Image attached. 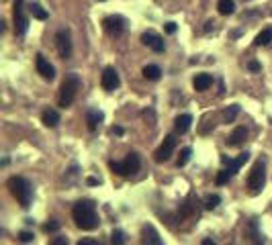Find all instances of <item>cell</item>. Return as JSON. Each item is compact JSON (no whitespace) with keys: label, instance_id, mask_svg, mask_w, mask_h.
Masks as SVG:
<instances>
[{"label":"cell","instance_id":"obj_1","mask_svg":"<svg viewBox=\"0 0 272 245\" xmlns=\"http://www.w3.org/2000/svg\"><path fill=\"white\" fill-rule=\"evenodd\" d=\"M72 219L76 223L78 229L82 231H94L99 227L101 219L97 214V204L90 198H84V200H78L72 209Z\"/></svg>","mask_w":272,"mask_h":245},{"label":"cell","instance_id":"obj_2","mask_svg":"<svg viewBox=\"0 0 272 245\" xmlns=\"http://www.w3.org/2000/svg\"><path fill=\"white\" fill-rule=\"evenodd\" d=\"M10 194L17 198V202L21 204L23 209H29L31 207V200H33V188L29 184V180L23 178V176H12L6 182Z\"/></svg>","mask_w":272,"mask_h":245},{"label":"cell","instance_id":"obj_3","mask_svg":"<svg viewBox=\"0 0 272 245\" xmlns=\"http://www.w3.org/2000/svg\"><path fill=\"white\" fill-rule=\"evenodd\" d=\"M78 88H80V78H78V74H74V72L68 74L66 80L62 82V88H60V94H58V104L62 108L72 106L76 94H78Z\"/></svg>","mask_w":272,"mask_h":245},{"label":"cell","instance_id":"obj_4","mask_svg":"<svg viewBox=\"0 0 272 245\" xmlns=\"http://www.w3.org/2000/svg\"><path fill=\"white\" fill-rule=\"evenodd\" d=\"M264 184H266V163H264V159H258L252 166V172L248 176V188L252 194H258L264 188Z\"/></svg>","mask_w":272,"mask_h":245},{"label":"cell","instance_id":"obj_5","mask_svg":"<svg viewBox=\"0 0 272 245\" xmlns=\"http://www.w3.org/2000/svg\"><path fill=\"white\" fill-rule=\"evenodd\" d=\"M12 17H15V33L17 37H23L29 29V19L25 15V0H15V8H12Z\"/></svg>","mask_w":272,"mask_h":245},{"label":"cell","instance_id":"obj_6","mask_svg":"<svg viewBox=\"0 0 272 245\" xmlns=\"http://www.w3.org/2000/svg\"><path fill=\"white\" fill-rule=\"evenodd\" d=\"M102 27H104V31L111 35V37H121V35L125 33L127 21L121 17V15H108V17H104Z\"/></svg>","mask_w":272,"mask_h":245},{"label":"cell","instance_id":"obj_7","mask_svg":"<svg viewBox=\"0 0 272 245\" xmlns=\"http://www.w3.org/2000/svg\"><path fill=\"white\" fill-rule=\"evenodd\" d=\"M56 47H58V53L62 60H70L72 56V37H70V31L68 29H60L56 33Z\"/></svg>","mask_w":272,"mask_h":245},{"label":"cell","instance_id":"obj_8","mask_svg":"<svg viewBox=\"0 0 272 245\" xmlns=\"http://www.w3.org/2000/svg\"><path fill=\"white\" fill-rule=\"evenodd\" d=\"M101 86H102L106 92H115V90L121 86V78H119V74H117L115 67H104V70H102Z\"/></svg>","mask_w":272,"mask_h":245},{"label":"cell","instance_id":"obj_9","mask_svg":"<svg viewBox=\"0 0 272 245\" xmlns=\"http://www.w3.org/2000/svg\"><path fill=\"white\" fill-rule=\"evenodd\" d=\"M174 147H176V137L174 135H166L164 137V141H162V145L158 147V152H156V161L158 163H162V161H168L170 159V155H172V152H174Z\"/></svg>","mask_w":272,"mask_h":245},{"label":"cell","instance_id":"obj_10","mask_svg":"<svg viewBox=\"0 0 272 245\" xmlns=\"http://www.w3.org/2000/svg\"><path fill=\"white\" fill-rule=\"evenodd\" d=\"M141 43H143L145 47H149L152 51H156V53H164V49H166L164 39H162L158 33H154V31H145V33L141 35Z\"/></svg>","mask_w":272,"mask_h":245},{"label":"cell","instance_id":"obj_11","mask_svg":"<svg viewBox=\"0 0 272 245\" xmlns=\"http://www.w3.org/2000/svg\"><path fill=\"white\" fill-rule=\"evenodd\" d=\"M35 65H37V72L41 74V78H43V80L51 82L53 78H56V67H53V65H51L47 60H45V56H41V53H37Z\"/></svg>","mask_w":272,"mask_h":245},{"label":"cell","instance_id":"obj_12","mask_svg":"<svg viewBox=\"0 0 272 245\" xmlns=\"http://www.w3.org/2000/svg\"><path fill=\"white\" fill-rule=\"evenodd\" d=\"M102 121H104V115H102V111H99V108H88L86 111V125H88L90 133L97 131Z\"/></svg>","mask_w":272,"mask_h":245},{"label":"cell","instance_id":"obj_13","mask_svg":"<svg viewBox=\"0 0 272 245\" xmlns=\"http://www.w3.org/2000/svg\"><path fill=\"white\" fill-rule=\"evenodd\" d=\"M248 159H250V153H248V152H243V153H239L236 159H227V161H225V170L231 174V178H234V176L239 172V168H241Z\"/></svg>","mask_w":272,"mask_h":245},{"label":"cell","instance_id":"obj_14","mask_svg":"<svg viewBox=\"0 0 272 245\" xmlns=\"http://www.w3.org/2000/svg\"><path fill=\"white\" fill-rule=\"evenodd\" d=\"M141 241L143 243H152V245H162V237L156 231L154 225H143L141 227Z\"/></svg>","mask_w":272,"mask_h":245},{"label":"cell","instance_id":"obj_15","mask_svg":"<svg viewBox=\"0 0 272 245\" xmlns=\"http://www.w3.org/2000/svg\"><path fill=\"white\" fill-rule=\"evenodd\" d=\"M246 137H248V129H246V127H238V129L227 137V145H229V147H239L243 141H246Z\"/></svg>","mask_w":272,"mask_h":245},{"label":"cell","instance_id":"obj_16","mask_svg":"<svg viewBox=\"0 0 272 245\" xmlns=\"http://www.w3.org/2000/svg\"><path fill=\"white\" fill-rule=\"evenodd\" d=\"M125 170H127V176L129 174H135V172H139V168H141V159H139V155L135 153V152H131L127 157H125Z\"/></svg>","mask_w":272,"mask_h":245},{"label":"cell","instance_id":"obj_17","mask_svg":"<svg viewBox=\"0 0 272 245\" xmlns=\"http://www.w3.org/2000/svg\"><path fill=\"white\" fill-rule=\"evenodd\" d=\"M41 121H43L45 127L53 129V127L60 125V113L53 111V108H47V111H43V115H41Z\"/></svg>","mask_w":272,"mask_h":245},{"label":"cell","instance_id":"obj_18","mask_svg":"<svg viewBox=\"0 0 272 245\" xmlns=\"http://www.w3.org/2000/svg\"><path fill=\"white\" fill-rule=\"evenodd\" d=\"M211 84H213V78H211L209 74H197V76L193 78V86H195V90H199V92L207 90Z\"/></svg>","mask_w":272,"mask_h":245},{"label":"cell","instance_id":"obj_19","mask_svg":"<svg viewBox=\"0 0 272 245\" xmlns=\"http://www.w3.org/2000/svg\"><path fill=\"white\" fill-rule=\"evenodd\" d=\"M190 125H193V117L190 115H180V117H176V121H174V129H176V133H186L188 129H190Z\"/></svg>","mask_w":272,"mask_h":245},{"label":"cell","instance_id":"obj_20","mask_svg":"<svg viewBox=\"0 0 272 245\" xmlns=\"http://www.w3.org/2000/svg\"><path fill=\"white\" fill-rule=\"evenodd\" d=\"M272 41V27H268V29H262V33H258L256 35V39H254V45H258V47H264V45H268Z\"/></svg>","mask_w":272,"mask_h":245},{"label":"cell","instance_id":"obj_21","mask_svg":"<svg viewBox=\"0 0 272 245\" xmlns=\"http://www.w3.org/2000/svg\"><path fill=\"white\" fill-rule=\"evenodd\" d=\"M29 12L33 15V19H37V21H47V10L39 4V2H31V6H29Z\"/></svg>","mask_w":272,"mask_h":245},{"label":"cell","instance_id":"obj_22","mask_svg":"<svg viewBox=\"0 0 272 245\" xmlns=\"http://www.w3.org/2000/svg\"><path fill=\"white\" fill-rule=\"evenodd\" d=\"M143 78L145 80H160V76H162V70L158 65H154V63H149V65H145L143 67Z\"/></svg>","mask_w":272,"mask_h":245},{"label":"cell","instance_id":"obj_23","mask_svg":"<svg viewBox=\"0 0 272 245\" xmlns=\"http://www.w3.org/2000/svg\"><path fill=\"white\" fill-rule=\"evenodd\" d=\"M217 8H219L221 15H234L236 4H234V0H219V2H217Z\"/></svg>","mask_w":272,"mask_h":245},{"label":"cell","instance_id":"obj_24","mask_svg":"<svg viewBox=\"0 0 272 245\" xmlns=\"http://www.w3.org/2000/svg\"><path fill=\"white\" fill-rule=\"evenodd\" d=\"M238 115H239V104H231V106L227 108V111L223 113V122H227V125H229V122H234V121H236Z\"/></svg>","mask_w":272,"mask_h":245},{"label":"cell","instance_id":"obj_25","mask_svg":"<svg viewBox=\"0 0 272 245\" xmlns=\"http://www.w3.org/2000/svg\"><path fill=\"white\" fill-rule=\"evenodd\" d=\"M219 202H221V196L219 194H209V196H205V209L207 211H213V209L219 207Z\"/></svg>","mask_w":272,"mask_h":245},{"label":"cell","instance_id":"obj_26","mask_svg":"<svg viewBox=\"0 0 272 245\" xmlns=\"http://www.w3.org/2000/svg\"><path fill=\"white\" fill-rule=\"evenodd\" d=\"M108 168H111L113 174H117V176H127V170H125L123 161H108Z\"/></svg>","mask_w":272,"mask_h":245},{"label":"cell","instance_id":"obj_27","mask_svg":"<svg viewBox=\"0 0 272 245\" xmlns=\"http://www.w3.org/2000/svg\"><path fill=\"white\" fill-rule=\"evenodd\" d=\"M190 155H193V149H190V147H184L182 152H180V157H178V168L186 166L188 159H190Z\"/></svg>","mask_w":272,"mask_h":245},{"label":"cell","instance_id":"obj_28","mask_svg":"<svg viewBox=\"0 0 272 245\" xmlns=\"http://www.w3.org/2000/svg\"><path fill=\"white\" fill-rule=\"evenodd\" d=\"M231 180V174L227 172V170H221L219 174H217V178H215V182H217V186H223V184H227Z\"/></svg>","mask_w":272,"mask_h":245},{"label":"cell","instance_id":"obj_29","mask_svg":"<svg viewBox=\"0 0 272 245\" xmlns=\"http://www.w3.org/2000/svg\"><path fill=\"white\" fill-rule=\"evenodd\" d=\"M111 243H115V245H123V243H125V233H123V231L115 229V231H113V235H111Z\"/></svg>","mask_w":272,"mask_h":245},{"label":"cell","instance_id":"obj_30","mask_svg":"<svg viewBox=\"0 0 272 245\" xmlns=\"http://www.w3.org/2000/svg\"><path fill=\"white\" fill-rule=\"evenodd\" d=\"M58 229H60V221H56V219H49V221L43 225V231H45V233H56Z\"/></svg>","mask_w":272,"mask_h":245},{"label":"cell","instance_id":"obj_31","mask_svg":"<svg viewBox=\"0 0 272 245\" xmlns=\"http://www.w3.org/2000/svg\"><path fill=\"white\" fill-rule=\"evenodd\" d=\"M19 241L31 243V241H33V233H31V231H21V233H19Z\"/></svg>","mask_w":272,"mask_h":245},{"label":"cell","instance_id":"obj_32","mask_svg":"<svg viewBox=\"0 0 272 245\" xmlns=\"http://www.w3.org/2000/svg\"><path fill=\"white\" fill-rule=\"evenodd\" d=\"M248 70H250V72H254V74H258V72L262 70V65L258 63V61H248Z\"/></svg>","mask_w":272,"mask_h":245},{"label":"cell","instance_id":"obj_33","mask_svg":"<svg viewBox=\"0 0 272 245\" xmlns=\"http://www.w3.org/2000/svg\"><path fill=\"white\" fill-rule=\"evenodd\" d=\"M78 245H101L97 239H80Z\"/></svg>","mask_w":272,"mask_h":245},{"label":"cell","instance_id":"obj_34","mask_svg":"<svg viewBox=\"0 0 272 245\" xmlns=\"http://www.w3.org/2000/svg\"><path fill=\"white\" fill-rule=\"evenodd\" d=\"M166 33H170V35L176 33V23H166Z\"/></svg>","mask_w":272,"mask_h":245},{"label":"cell","instance_id":"obj_35","mask_svg":"<svg viewBox=\"0 0 272 245\" xmlns=\"http://www.w3.org/2000/svg\"><path fill=\"white\" fill-rule=\"evenodd\" d=\"M68 243V237H58V239H53V245H66Z\"/></svg>","mask_w":272,"mask_h":245},{"label":"cell","instance_id":"obj_36","mask_svg":"<svg viewBox=\"0 0 272 245\" xmlns=\"http://www.w3.org/2000/svg\"><path fill=\"white\" fill-rule=\"evenodd\" d=\"M111 133H113V135H119V137H121V135H123L125 131H123V127H113Z\"/></svg>","mask_w":272,"mask_h":245},{"label":"cell","instance_id":"obj_37","mask_svg":"<svg viewBox=\"0 0 272 245\" xmlns=\"http://www.w3.org/2000/svg\"><path fill=\"white\" fill-rule=\"evenodd\" d=\"M86 184H90V186H97V184H101V180H99V178H88V180H86Z\"/></svg>","mask_w":272,"mask_h":245},{"label":"cell","instance_id":"obj_38","mask_svg":"<svg viewBox=\"0 0 272 245\" xmlns=\"http://www.w3.org/2000/svg\"><path fill=\"white\" fill-rule=\"evenodd\" d=\"M203 245H215L213 239H203Z\"/></svg>","mask_w":272,"mask_h":245},{"label":"cell","instance_id":"obj_39","mask_svg":"<svg viewBox=\"0 0 272 245\" xmlns=\"http://www.w3.org/2000/svg\"><path fill=\"white\" fill-rule=\"evenodd\" d=\"M99 2H104V0H99Z\"/></svg>","mask_w":272,"mask_h":245}]
</instances>
